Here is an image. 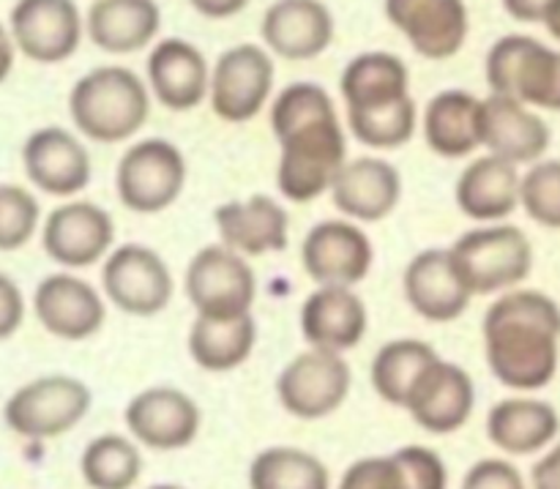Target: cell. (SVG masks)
I'll return each instance as SVG.
<instances>
[{"mask_svg": "<svg viewBox=\"0 0 560 489\" xmlns=\"http://www.w3.org/2000/svg\"><path fill=\"white\" fill-rule=\"evenodd\" d=\"M271 129L282 156L277 186L284 200L312 202L331 191L348 164V135L334 98L317 82H290L271 104Z\"/></svg>", "mask_w": 560, "mask_h": 489, "instance_id": "1", "label": "cell"}, {"mask_svg": "<svg viewBox=\"0 0 560 489\" xmlns=\"http://www.w3.org/2000/svg\"><path fill=\"white\" fill-rule=\"evenodd\" d=\"M490 372L512 392H541L558 375L560 306L539 290L514 288L485 315Z\"/></svg>", "mask_w": 560, "mask_h": 489, "instance_id": "2", "label": "cell"}, {"mask_svg": "<svg viewBox=\"0 0 560 489\" xmlns=\"http://www.w3.org/2000/svg\"><path fill=\"white\" fill-rule=\"evenodd\" d=\"M348 129L372 151H394L413 140L419 113L410 96V69L386 49L361 53L339 77Z\"/></svg>", "mask_w": 560, "mask_h": 489, "instance_id": "3", "label": "cell"}, {"mask_svg": "<svg viewBox=\"0 0 560 489\" xmlns=\"http://www.w3.org/2000/svg\"><path fill=\"white\" fill-rule=\"evenodd\" d=\"M69 113L88 140L124 142L151 118V88L126 66H98L74 82Z\"/></svg>", "mask_w": 560, "mask_h": 489, "instance_id": "4", "label": "cell"}, {"mask_svg": "<svg viewBox=\"0 0 560 489\" xmlns=\"http://www.w3.org/2000/svg\"><path fill=\"white\" fill-rule=\"evenodd\" d=\"M454 268L470 295L509 293L530 277L534 246L514 224L492 222L459 235L448 246Z\"/></svg>", "mask_w": 560, "mask_h": 489, "instance_id": "5", "label": "cell"}, {"mask_svg": "<svg viewBox=\"0 0 560 489\" xmlns=\"http://www.w3.org/2000/svg\"><path fill=\"white\" fill-rule=\"evenodd\" d=\"M485 74L492 93L560 113V49L550 44L525 33L501 36L487 53Z\"/></svg>", "mask_w": 560, "mask_h": 489, "instance_id": "6", "label": "cell"}, {"mask_svg": "<svg viewBox=\"0 0 560 489\" xmlns=\"http://www.w3.org/2000/svg\"><path fill=\"white\" fill-rule=\"evenodd\" d=\"M91 388L69 375H47L16 388L3 408L11 432L27 441H52L74 430L91 410Z\"/></svg>", "mask_w": 560, "mask_h": 489, "instance_id": "7", "label": "cell"}, {"mask_svg": "<svg viewBox=\"0 0 560 489\" xmlns=\"http://www.w3.org/2000/svg\"><path fill=\"white\" fill-rule=\"evenodd\" d=\"M186 186V159L178 145L162 137H148L120 156L115 189L120 202L135 213H162Z\"/></svg>", "mask_w": 560, "mask_h": 489, "instance_id": "8", "label": "cell"}, {"mask_svg": "<svg viewBox=\"0 0 560 489\" xmlns=\"http://www.w3.org/2000/svg\"><path fill=\"white\" fill-rule=\"evenodd\" d=\"M186 299L202 317L252 315L257 295V279L244 255L224 244L202 246L186 266Z\"/></svg>", "mask_w": 560, "mask_h": 489, "instance_id": "9", "label": "cell"}, {"mask_svg": "<svg viewBox=\"0 0 560 489\" xmlns=\"http://www.w3.org/2000/svg\"><path fill=\"white\" fill-rule=\"evenodd\" d=\"M273 55L260 44H235L211 66L208 102L228 124H249L266 109L273 93Z\"/></svg>", "mask_w": 560, "mask_h": 489, "instance_id": "10", "label": "cell"}, {"mask_svg": "<svg viewBox=\"0 0 560 489\" xmlns=\"http://www.w3.org/2000/svg\"><path fill=\"white\" fill-rule=\"evenodd\" d=\"M350 386L353 375L342 353L310 348L279 372L277 397L295 419L320 421L342 408Z\"/></svg>", "mask_w": 560, "mask_h": 489, "instance_id": "11", "label": "cell"}, {"mask_svg": "<svg viewBox=\"0 0 560 489\" xmlns=\"http://www.w3.org/2000/svg\"><path fill=\"white\" fill-rule=\"evenodd\" d=\"M104 295L120 312L153 317L173 301V273L159 252L142 244H124L104 257Z\"/></svg>", "mask_w": 560, "mask_h": 489, "instance_id": "12", "label": "cell"}, {"mask_svg": "<svg viewBox=\"0 0 560 489\" xmlns=\"http://www.w3.org/2000/svg\"><path fill=\"white\" fill-rule=\"evenodd\" d=\"M9 31L25 58L55 66L80 49L85 20L74 0H16Z\"/></svg>", "mask_w": 560, "mask_h": 489, "instance_id": "13", "label": "cell"}, {"mask_svg": "<svg viewBox=\"0 0 560 489\" xmlns=\"http://www.w3.org/2000/svg\"><path fill=\"white\" fill-rule=\"evenodd\" d=\"M375 263V249L364 230L350 219H326L306 233L301 244V266L317 284L355 288Z\"/></svg>", "mask_w": 560, "mask_h": 489, "instance_id": "14", "label": "cell"}, {"mask_svg": "<svg viewBox=\"0 0 560 489\" xmlns=\"http://www.w3.org/2000/svg\"><path fill=\"white\" fill-rule=\"evenodd\" d=\"M386 20L427 60H448L465 47L470 14L465 0H383Z\"/></svg>", "mask_w": 560, "mask_h": 489, "instance_id": "15", "label": "cell"}, {"mask_svg": "<svg viewBox=\"0 0 560 489\" xmlns=\"http://www.w3.org/2000/svg\"><path fill=\"white\" fill-rule=\"evenodd\" d=\"M115 224L102 206L69 200L55 208L42 230L44 252L63 268H88L113 249Z\"/></svg>", "mask_w": 560, "mask_h": 489, "instance_id": "16", "label": "cell"}, {"mask_svg": "<svg viewBox=\"0 0 560 489\" xmlns=\"http://www.w3.org/2000/svg\"><path fill=\"white\" fill-rule=\"evenodd\" d=\"M129 435L153 452H178L200 435V408L178 388H145L126 405Z\"/></svg>", "mask_w": 560, "mask_h": 489, "instance_id": "17", "label": "cell"}, {"mask_svg": "<svg viewBox=\"0 0 560 489\" xmlns=\"http://www.w3.org/2000/svg\"><path fill=\"white\" fill-rule=\"evenodd\" d=\"M476 408L474 377L452 361H432L410 388L405 410L421 430L452 435L463 430Z\"/></svg>", "mask_w": 560, "mask_h": 489, "instance_id": "18", "label": "cell"}, {"mask_svg": "<svg viewBox=\"0 0 560 489\" xmlns=\"http://www.w3.org/2000/svg\"><path fill=\"white\" fill-rule=\"evenodd\" d=\"M262 47L282 60H315L331 47L337 22L323 0H273L260 22Z\"/></svg>", "mask_w": 560, "mask_h": 489, "instance_id": "19", "label": "cell"}, {"mask_svg": "<svg viewBox=\"0 0 560 489\" xmlns=\"http://www.w3.org/2000/svg\"><path fill=\"white\" fill-rule=\"evenodd\" d=\"M145 82L162 107L189 113L208 98L211 63L197 44L178 36L162 38L148 53Z\"/></svg>", "mask_w": 560, "mask_h": 489, "instance_id": "20", "label": "cell"}, {"mask_svg": "<svg viewBox=\"0 0 560 489\" xmlns=\"http://www.w3.org/2000/svg\"><path fill=\"white\" fill-rule=\"evenodd\" d=\"M22 167L31 184L49 197H74L91 184V156L60 126L36 129L22 145Z\"/></svg>", "mask_w": 560, "mask_h": 489, "instance_id": "21", "label": "cell"}, {"mask_svg": "<svg viewBox=\"0 0 560 489\" xmlns=\"http://www.w3.org/2000/svg\"><path fill=\"white\" fill-rule=\"evenodd\" d=\"M552 135L536 109L512 96L490 93L481 98V148L512 164H536L545 159Z\"/></svg>", "mask_w": 560, "mask_h": 489, "instance_id": "22", "label": "cell"}, {"mask_svg": "<svg viewBox=\"0 0 560 489\" xmlns=\"http://www.w3.org/2000/svg\"><path fill=\"white\" fill-rule=\"evenodd\" d=\"M33 312L44 331L66 342H82L98 334L107 317L102 293L71 273H52L42 279L33 293Z\"/></svg>", "mask_w": 560, "mask_h": 489, "instance_id": "23", "label": "cell"}, {"mask_svg": "<svg viewBox=\"0 0 560 489\" xmlns=\"http://www.w3.org/2000/svg\"><path fill=\"white\" fill-rule=\"evenodd\" d=\"M301 334L306 345L328 353H348L364 339L370 312L353 288L317 284L315 293L301 306Z\"/></svg>", "mask_w": 560, "mask_h": 489, "instance_id": "24", "label": "cell"}, {"mask_svg": "<svg viewBox=\"0 0 560 489\" xmlns=\"http://www.w3.org/2000/svg\"><path fill=\"white\" fill-rule=\"evenodd\" d=\"M334 206L350 222L375 224L392 217L402 197V178L392 162L381 156L350 159L331 186Z\"/></svg>", "mask_w": 560, "mask_h": 489, "instance_id": "25", "label": "cell"}, {"mask_svg": "<svg viewBox=\"0 0 560 489\" xmlns=\"http://www.w3.org/2000/svg\"><path fill=\"white\" fill-rule=\"evenodd\" d=\"M213 222H217L222 244L244 257L288 249L290 219L282 202L273 197L252 195L246 200L222 202L213 213Z\"/></svg>", "mask_w": 560, "mask_h": 489, "instance_id": "26", "label": "cell"}, {"mask_svg": "<svg viewBox=\"0 0 560 489\" xmlns=\"http://www.w3.org/2000/svg\"><path fill=\"white\" fill-rule=\"evenodd\" d=\"M402 290L416 315L430 323L457 321L474 299L459 279L448 249L419 252L405 268Z\"/></svg>", "mask_w": 560, "mask_h": 489, "instance_id": "27", "label": "cell"}, {"mask_svg": "<svg viewBox=\"0 0 560 489\" xmlns=\"http://www.w3.org/2000/svg\"><path fill=\"white\" fill-rule=\"evenodd\" d=\"M162 9L156 0H93L85 16V33L109 55H131L156 44Z\"/></svg>", "mask_w": 560, "mask_h": 489, "instance_id": "28", "label": "cell"}, {"mask_svg": "<svg viewBox=\"0 0 560 489\" xmlns=\"http://www.w3.org/2000/svg\"><path fill=\"white\" fill-rule=\"evenodd\" d=\"M520 186H523V175L517 173V164L487 153L463 170L454 197L465 217L492 224L503 222L517 211Z\"/></svg>", "mask_w": 560, "mask_h": 489, "instance_id": "29", "label": "cell"}, {"mask_svg": "<svg viewBox=\"0 0 560 489\" xmlns=\"http://www.w3.org/2000/svg\"><path fill=\"white\" fill-rule=\"evenodd\" d=\"M560 432V416L550 403L536 397H509L492 405L487 438L509 457H528L550 446Z\"/></svg>", "mask_w": 560, "mask_h": 489, "instance_id": "30", "label": "cell"}, {"mask_svg": "<svg viewBox=\"0 0 560 489\" xmlns=\"http://www.w3.org/2000/svg\"><path fill=\"white\" fill-rule=\"evenodd\" d=\"M424 140L441 159H465L481 148V98L448 88L424 109Z\"/></svg>", "mask_w": 560, "mask_h": 489, "instance_id": "31", "label": "cell"}, {"mask_svg": "<svg viewBox=\"0 0 560 489\" xmlns=\"http://www.w3.org/2000/svg\"><path fill=\"white\" fill-rule=\"evenodd\" d=\"M255 342L257 328L252 315L230 321L197 315L189 331V356L206 372H233L249 359Z\"/></svg>", "mask_w": 560, "mask_h": 489, "instance_id": "32", "label": "cell"}, {"mask_svg": "<svg viewBox=\"0 0 560 489\" xmlns=\"http://www.w3.org/2000/svg\"><path fill=\"white\" fill-rule=\"evenodd\" d=\"M438 359L441 356L432 350V345L421 342V339H394V342L383 345L370 370L377 397L383 403L405 408L410 388L416 386L421 372Z\"/></svg>", "mask_w": 560, "mask_h": 489, "instance_id": "33", "label": "cell"}, {"mask_svg": "<svg viewBox=\"0 0 560 489\" xmlns=\"http://www.w3.org/2000/svg\"><path fill=\"white\" fill-rule=\"evenodd\" d=\"M249 489H331V476L315 454L273 446L252 459Z\"/></svg>", "mask_w": 560, "mask_h": 489, "instance_id": "34", "label": "cell"}, {"mask_svg": "<svg viewBox=\"0 0 560 489\" xmlns=\"http://www.w3.org/2000/svg\"><path fill=\"white\" fill-rule=\"evenodd\" d=\"M80 474L91 489H131L140 481L142 457L124 435H98L82 452Z\"/></svg>", "mask_w": 560, "mask_h": 489, "instance_id": "35", "label": "cell"}, {"mask_svg": "<svg viewBox=\"0 0 560 489\" xmlns=\"http://www.w3.org/2000/svg\"><path fill=\"white\" fill-rule=\"evenodd\" d=\"M520 206L541 228L560 230V162L545 159L523 175Z\"/></svg>", "mask_w": 560, "mask_h": 489, "instance_id": "36", "label": "cell"}, {"mask_svg": "<svg viewBox=\"0 0 560 489\" xmlns=\"http://www.w3.org/2000/svg\"><path fill=\"white\" fill-rule=\"evenodd\" d=\"M38 202L22 186H0V252H14L33 238L38 228Z\"/></svg>", "mask_w": 560, "mask_h": 489, "instance_id": "37", "label": "cell"}, {"mask_svg": "<svg viewBox=\"0 0 560 489\" xmlns=\"http://www.w3.org/2000/svg\"><path fill=\"white\" fill-rule=\"evenodd\" d=\"M339 489H410L402 463L392 457H364L345 470Z\"/></svg>", "mask_w": 560, "mask_h": 489, "instance_id": "38", "label": "cell"}, {"mask_svg": "<svg viewBox=\"0 0 560 489\" xmlns=\"http://www.w3.org/2000/svg\"><path fill=\"white\" fill-rule=\"evenodd\" d=\"M397 459L402 463L410 489H446L448 474L443 459L427 446H405L399 449Z\"/></svg>", "mask_w": 560, "mask_h": 489, "instance_id": "39", "label": "cell"}, {"mask_svg": "<svg viewBox=\"0 0 560 489\" xmlns=\"http://www.w3.org/2000/svg\"><path fill=\"white\" fill-rule=\"evenodd\" d=\"M463 489H528V487H525L523 474H520L509 459L487 457V459H479V463L465 474Z\"/></svg>", "mask_w": 560, "mask_h": 489, "instance_id": "40", "label": "cell"}, {"mask_svg": "<svg viewBox=\"0 0 560 489\" xmlns=\"http://www.w3.org/2000/svg\"><path fill=\"white\" fill-rule=\"evenodd\" d=\"M25 321V299L14 279L0 273V339H9Z\"/></svg>", "mask_w": 560, "mask_h": 489, "instance_id": "41", "label": "cell"}, {"mask_svg": "<svg viewBox=\"0 0 560 489\" xmlns=\"http://www.w3.org/2000/svg\"><path fill=\"white\" fill-rule=\"evenodd\" d=\"M534 489H560V441L530 470Z\"/></svg>", "mask_w": 560, "mask_h": 489, "instance_id": "42", "label": "cell"}, {"mask_svg": "<svg viewBox=\"0 0 560 489\" xmlns=\"http://www.w3.org/2000/svg\"><path fill=\"white\" fill-rule=\"evenodd\" d=\"M506 14L517 22H528V25H541L550 11L552 0H501Z\"/></svg>", "mask_w": 560, "mask_h": 489, "instance_id": "43", "label": "cell"}, {"mask_svg": "<svg viewBox=\"0 0 560 489\" xmlns=\"http://www.w3.org/2000/svg\"><path fill=\"white\" fill-rule=\"evenodd\" d=\"M189 3L197 14L208 16V20H230V16L241 14L252 0H189Z\"/></svg>", "mask_w": 560, "mask_h": 489, "instance_id": "44", "label": "cell"}, {"mask_svg": "<svg viewBox=\"0 0 560 489\" xmlns=\"http://www.w3.org/2000/svg\"><path fill=\"white\" fill-rule=\"evenodd\" d=\"M14 55H16L14 36H11L9 27H3V22H0V82H3L5 77L11 74V69H14Z\"/></svg>", "mask_w": 560, "mask_h": 489, "instance_id": "45", "label": "cell"}, {"mask_svg": "<svg viewBox=\"0 0 560 489\" xmlns=\"http://www.w3.org/2000/svg\"><path fill=\"white\" fill-rule=\"evenodd\" d=\"M541 25H545L547 33H550V36L560 44V0H552L550 11H547V16H545V22H541Z\"/></svg>", "mask_w": 560, "mask_h": 489, "instance_id": "46", "label": "cell"}, {"mask_svg": "<svg viewBox=\"0 0 560 489\" xmlns=\"http://www.w3.org/2000/svg\"><path fill=\"white\" fill-rule=\"evenodd\" d=\"M148 489H184V487H178V485H153V487H148Z\"/></svg>", "mask_w": 560, "mask_h": 489, "instance_id": "47", "label": "cell"}]
</instances>
